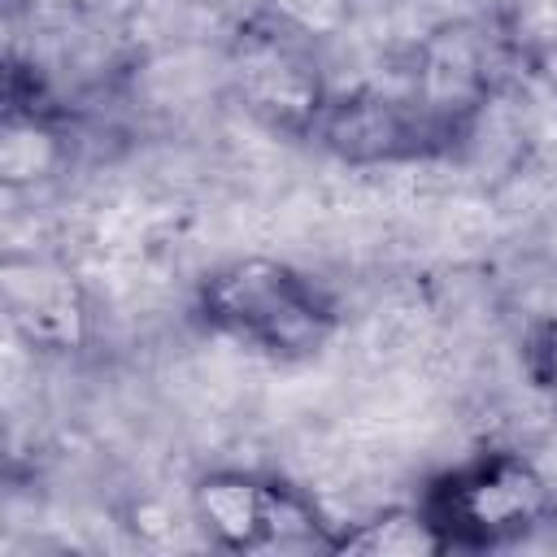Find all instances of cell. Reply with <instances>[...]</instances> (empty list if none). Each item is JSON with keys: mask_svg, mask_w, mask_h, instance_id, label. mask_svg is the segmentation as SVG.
Segmentation results:
<instances>
[{"mask_svg": "<svg viewBox=\"0 0 557 557\" xmlns=\"http://www.w3.org/2000/svg\"><path fill=\"white\" fill-rule=\"evenodd\" d=\"M522 370L535 392H544L557 405V318H544L522 339Z\"/></svg>", "mask_w": 557, "mask_h": 557, "instance_id": "obj_10", "label": "cell"}, {"mask_svg": "<svg viewBox=\"0 0 557 557\" xmlns=\"http://www.w3.org/2000/svg\"><path fill=\"white\" fill-rule=\"evenodd\" d=\"M418 505L448 553H496L540 531L557 500L531 457L513 448H483L426 479Z\"/></svg>", "mask_w": 557, "mask_h": 557, "instance_id": "obj_2", "label": "cell"}, {"mask_svg": "<svg viewBox=\"0 0 557 557\" xmlns=\"http://www.w3.org/2000/svg\"><path fill=\"white\" fill-rule=\"evenodd\" d=\"M65 126L52 113L4 109V139H0V178L9 187H35L65 165Z\"/></svg>", "mask_w": 557, "mask_h": 557, "instance_id": "obj_8", "label": "cell"}, {"mask_svg": "<svg viewBox=\"0 0 557 557\" xmlns=\"http://www.w3.org/2000/svg\"><path fill=\"white\" fill-rule=\"evenodd\" d=\"M261 13L270 22H278L283 30L322 44L331 35H339L352 17V0H261Z\"/></svg>", "mask_w": 557, "mask_h": 557, "instance_id": "obj_9", "label": "cell"}, {"mask_svg": "<svg viewBox=\"0 0 557 557\" xmlns=\"http://www.w3.org/2000/svg\"><path fill=\"white\" fill-rule=\"evenodd\" d=\"M0 305L13 335L35 352H78L91 339L78 278L48 257L9 252L0 265Z\"/></svg>", "mask_w": 557, "mask_h": 557, "instance_id": "obj_6", "label": "cell"}, {"mask_svg": "<svg viewBox=\"0 0 557 557\" xmlns=\"http://www.w3.org/2000/svg\"><path fill=\"white\" fill-rule=\"evenodd\" d=\"M474 122L426 104L418 91H331L309 139L344 165H409L448 157Z\"/></svg>", "mask_w": 557, "mask_h": 557, "instance_id": "obj_3", "label": "cell"}, {"mask_svg": "<svg viewBox=\"0 0 557 557\" xmlns=\"http://www.w3.org/2000/svg\"><path fill=\"white\" fill-rule=\"evenodd\" d=\"M196 322L252 357L300 366L335 339L339 300L322 278L292 261L235 257L200 278Z\"/></svg>", "mask_w": 557, "mask_h": 557, "instance_id": "obj_1", "label": "cell"}, {"mask_svg": "<svg viewBox=\"0 0 557 557\" xmlns=\"http://www.w3.org/2000/svg\"><path fill=\"white\" fill-rule=\"evenodd\" d=\"M231 74H235L244 109L257 113L265 126L296 135V139H309L313 117L322 113L331 96L318 70V44L283 30L265 13H257L239 30Z\"/></svg>", "mask_w": 557, "mask_h": 557, "instance_id": "obj_5", "label": "cell"}, {"mask_svg": "<svg viewBox=\"0 0 557 557\" xmlns=\"http://www.w3.org/2000/svg\"><path fill=\"white\" fill-rule=\"evenodd\" d=\"M196 522L218 548L231 553H283V548H331L335 527L318 505L270 474L252 470H209L191 483Z\"/></svg>", "mask_w": 557, "mask_h": 557, "instance_id": "obj_4", "label": "cell"}, {"mask_svg": "<svg viewBox=\"0 0 557 557\" xmlns=\"http://www.w3.org/2000/svg\"><path fill=\"white\" fill-rule=\"evenodd\" d=\"M326 553H348V557H440L448 553L422 505H392L379 509L352 527H339L331 535Z\"/></svg>", "mask_w": 557, "mask_h": 557, "instance_id": "obj_7", "label": "cell"}]
</instances>
